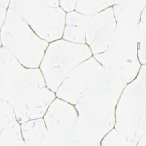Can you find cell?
<instances>
[{"label": "cell", "instance_id": "cell-4", "mask_svg": "<svg viewBox=\"0 0 146 146\" xmlns=\"http://www.w3.org/2000/svg\"><path fill=\"white\" fill-rule=\"evenodd\" d=\"M114 1H77L75 11L84 15H92L113 6Z\"/></svg>", "mask_w": 146, "mask_h": 146}, {"label": "cell", "instance_id": "cell-3", "mask_svg": "<svg viewBox=\"0 0 146 146\" xmlns=\"http://www.w3.org/2000/svg\"><path fill=\"white\" fill-rule=\"evenodd\" d=\"M11 9L18 13L37 35L42 27L40 38L52 42L62 37L66 14L59 1H10Z\"/></svg>", "mask_w": 146, "mask_h": 146}, {"label": "cell", "instance_id": "cell-1", "mask_svg": "<svg viewBox=\"0 0 146 146\" xmlns=\"http://www.w3.org/2000/svg\"><path fill=\"white\" fill-rule=\"evenodd\" d=\"M5 48L1 47V99L13 108L20 123L27 120V100H30L29 120L42 117L55 99L52 91L45 87L44 80L27 82L31 69H26Z\"/></svg>", "mask_w": 146, "mask_h": 146}, {"label": "cell", "instance_id": "cell-2", "mask_svg": "<svg viewBox=\"0 0 146 146\" xmlns=\"http://www.w3.org/2000/svg\"><path fill=\"white\" fill-rule=\"evenodd\" d=\"M25 21L10 6L1 28V46L5 48L24 67H29L27 55L31 56L38 67L48 43L39 38L28 26L23 28Z\"/></svg>", "mask_w": 146, "mask_h": 146}, {"label": "cell", "instance_id": "cell-5", "mask_svg": "<svg viewBox=\"0 0 146 146\" xmlns=\"http://www.w3.org/2000/svg\"><path fill=\"white\" fill-rule=\"evenodd\" d=\"M77 1H59L60 7L66 13H70L75 11Z\"/></svg>", "mask_w": 146, "mask_h": 146}]
</instances>
